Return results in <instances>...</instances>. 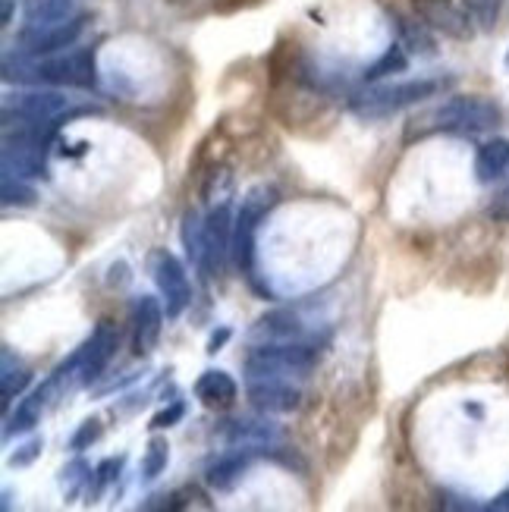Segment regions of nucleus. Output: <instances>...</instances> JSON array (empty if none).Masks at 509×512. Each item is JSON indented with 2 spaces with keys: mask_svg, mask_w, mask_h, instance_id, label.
<instances>
[{
  "mask_svg": "<svg viewBox=\"0 0 509 512\" xmlns=\"http://www.w3.org/2000/svg\"><path fill=\"white\" fill-rule=\"evenodd\" d=\"M453 76H418L406 82H387V85H368L365 92L352 95L349 110L362 120H384L400 114L406 107H415L428 98L444 95L453 85Z\"/></svg>",
  "mask_w": 509,
  "mask_h": 512,
  "instance_id": "f03ea898",
  "label": "nucleus"
},
{
  "mask_svg": "<svg viewBox=\"0 0 509 512\" xmlns=\"http://www.w3.org/2000/svg\"><path fill=\"white\" fill-rule=\"evenodd\" d=\"M509 170V139H491L484 142L475 154V180L481 186H491L503 180Z\"/></svg>",
  "mask_w": 509,
  "mask_h": 512,
  "instance_id": "aec40b11",
  "label": "nucleus"
},
{
  "mask_svg": "<svg viewBox=\"0 0 509 512\" xmlns=\"http://www.w3.org/2000/svg\"><path fill=\"white\" fill-rule=\"evenodd\" d=\"M164 330V308L154 296H142L132 308V352L148 355L161 340Z\"/></svg>",
  "mask_w": 509,
  "mask_h": 512,
  "instance_id": "dca6fc26",
  "label": "nucleus"
},
{
  "mask_svg": "<svg viewBox=\"0 0 509 512\" xmlns=\"http://www.w3.org/2000/svg\"><path fill=\"white\" fill-rule=\"evenodd\" d=\"M151 277L158 283L161 296H164V305H167V318H180L183 311L189 308L192 302V286H189V274L183 261L176 258L173 252L167 249H158L151 255Z\"/></svg>",
  "mask_w": 509,
  "mask_h": 512,
  "instance_id": "1a4fd4ad",
  "label": "nucleus"
},
{
  "mask_svg": "<svg viewBox=\"0 0 509 512\" xmlns=\"http://www.w3.org/2000/svg\"><path fill=\"white\" fill-rule=\"evenodd\" d=\"M503 123V107L488 95H453L437 104L428 117L412 120L409 139L415 136H481Z\"/></svg>",
  "mask_w": 509,
  "mask_h": 512,
  "instance_id": "f257e3e1",
  "label": "nucleus"
},
{
  "mask_svg": "<svg viewBox=\"0 0 509 512\" xmlns=\"http://www.w3.org/2000/svg\"><path fill=\"white\" fill-rule=\"evenodd\" d=\"M462 4H466V13L475 19V26L481 32H494L497 19H500L503 0H462Z\"/></svg>",
  "mask_w": 509,
  "mask_h": 512,
  "instance_id": "cd10ccee",
  "label": "nucleus"
},
{
  "mask_svg": "<svg viewBox=\"0 0 509 512\" xmlns=\"http://www.w3.org/2000/svg\"><path fill=\"white\" fill-rule=\"evenodd\" d=\"M101 431H104V428H101V421H98V418H85L82 425L76 428V434L70 437V450H73V453L88 450L92 443L101 440Z\"/></svg>",
  "mask_w": 509,
  "mask_h": 512,
  "instance_id": "7c9ffc66",
  "label": "nucleus"
},
{
  "mask_svg": "<svg viewBox=\"0 0 509 512\" xmlns=\"http://www.w3.org/2000/svg\"><path fill=\"white\" fill-rule=\"evenodd\" d=\"M393 26L400 32V44L409 51V54H418V57H437V41L431 35V26L422 19V16H406L400 10H393Z\"/></svg>",
  "mask_w": 509,
  "mask_h": 512,
  "instance_id": "f3484780",
  "label": "nucleus"
},
{
  "mask_svg": "<svg viewBox=\"0 0 509 512\" xmlns=\"http://www.w3.org/2000/svg\"><path fill=\"white\" fill-rule=\"evenodd\" d=\"M268 450H252V447H242L224 459H217L211 469H208V484L214 487V491H230V487H236V481L249 472V465L264 456Z\"/></svg>",
  "mask_w": 509,
  "mask_h": 512,
  "instance_id": "a211bd4d",
  "label": "nucleus"
},
{
  "mask_svg": "<svg viewBox=\"0 0 509 512\" xmlns=\"http://www.w3.org/2000/svg\"><path fill=\"white\" fill-rule=\"evenodd\" d=\"M246 393L258 412L286 415L302 406V390L293 377H246Z\"/></svg>",
  "mask_w": 509,
  "mask_h": 512,
  "instance_id": "f8f14e48",
  "label": "nucleus"
},
{
  "mask_svg": "<svg viewBox=\"0 0 509 512\" xmlns=\"http://www.w3.org/2000/svg\"><path fill=\"white\" fill-rule=\"evenodd\" d=\"M183 415H186V403H180V399H176V403H170L167 409H161L158 415L151 418V431H164V428H173V425H180L183 421Z\"/></svg>",
  "mask_w": 509,
  "mask_h": 512,
  "instance_id": "2f4dec72",
  "label": "nucleus"
},
{
  "mask_svg": "<svg viewBox=\"0 0 509 512\" xmlns=\"http://www.w3.org/2000/svg\"><path fill=\"white\" fill-rule=\"evenodd\" d=\"M227 258H233V214H230L227 202H220L205 217V264H202V277L208 280V277L224 274Z\"/></svg>",
  "mask_w": 509,
  "mask_h": 512,
  "instance_id": "9d476101",
  "label": "nucleus"
},
{
  "mask_svg": "<svg viewBox=\"0 0 509 512\" xmlns=\"http://www.w3.org/2000/svg\"><path fill=\"white\" fill-rule=\"evenodd\" d=\"M488 217L500 220V224H506V220H509V183L494 195V202L488 205Z\"/></svg>",
  "mask_w": 509,
  "mask_h": 512,
  "instance_id": "72a5a7b5",
  "label": "nucleus"
},
{
  "mask_svg": "<svg viewBox=\"0 0 509 512\" xmlns=\"http://www.w3.org/2000/svg\"><path fill=\"white\" fill-rule=\"evenodd\" d=\"M13 7H16V0H4V10H0V22H4V26L13 22Z\"/></svg>",
  "mask_w": 509,
  "mask_h": 512,
  "instance_id": "c9c22d12",
  "label": "nucleus"
},
{
  "mask_svg": "<svg viewBox=\"0 0 509 512\" xmlns=\"http://www.w3.org/2000/svg\"><path fill=\"white\" fill-rule=\"evenodd\" d=\"M82 32H85V16H70L63 22H51V26H38V29L22 26L19 48L26 60L54 57V54H63L66 48H73Z\"/></svg>",
  "mask_w": 509,
  "mask_h": 512,
  "instance_id": "6e6552de",
  "label": "nucleus"
},
{
  "mask_svg": "<svg viewBox=\"0 0 509 512\" xmlns=\"http://www.w3.org/2000/svg\"><path fill=\"white\" fill-rule=\"evenodd\" d=\"M117 346H120V330L114 321H98V327L92 330V337H88L82 346H79V384L82 387H92L95 381H101V374L107 371L110 359L117 355Z\"/></svg>",
  "mask_w": 509,
  "mask_h": 512,
  "instance_id": "9b49d317",
  "label": "nucleus"
},
{
  "mask_svg": "<svg viewBox=\"0 0 509 512\" xmlns=\"http://www.w3.org/2000/svg\"><path fill=\"white\" fill-rule=\"evenodd\" d=\"M167 462H170V443L164 437H151L145 459H142V478L145 481L161 478V472L167 469Z\"/></svg>",
  "mask_w": 509,
  "mask_h": 512,
  "instance_id": "bb28decb",
  "label": "nucleus"
},
{
  "mask_svg": "<svg viewBox=\"0 0 509 512\" xmlns=\"http://www.w3.org/2000/svg\"><path fill=\"white\" fill-rule=\"evenodd\" d=\"M76 16V0H26V26H51V22H63Z\"/></svg>",
  "mask_w": 509,
  "mask_h": 512,
  "instance_id": "4be33fe9",
  "label": "nucleus"
},
{
  "mask_svg": "<svg viewBox=\"0 0 509 512\" xmlns=\"http://www.w3.org/2000/svg\"><path fill=\"white\" fill-rule=\"evenodd\" d=\"M220 437H224L227 447L242 450V447H252V450H268L277 443L280 431L274 421L268 418H236V421H224L220 428Z\"/></svg>",
  "mask_w": 509,
  "mask_h": 512,
  "instance_id": "2eb2a0df",
  "label": "nucleus"
},
{
  "mask_svg": "<svg viewBox=\"0 0 509 512\" xmlns=\"http://www.w3.org/2000/svg\"><path fill=\"white\" fill-rule=\"evenodd\" d=\"M503 63H506V70H509V51H506V57H503Z\"/></svg>",
  "mask_w": 509,
  "mask_h": 512,
  "instance_id": "e433bc0d",
  "label": "nucleus"
},
{
  "mask_svg": "<svg viewBox=\"0 0 509 512\" xmlns=\"http://www.w3.org/2000/svg\"><path fill=\"white\" fill-rule=\"evenodd\" d=\"M19 79L32 85H60V88H95L98 85V66H95V48H73L54 54L48 60L26 63L22 57L16 63V73L4 70V79Z\"/></svg>",
  "mask_w": 509,
  "mask_h": 512,
  "instance_id": "7ed1b4c3",
  "label": "nucleus"
},
{
  "mask_svg": "<svg viewBox=\"0 0 509 512\" xmlns=\"http://www.w3.org/2000/svg\"><path fill=\"white\" fill-rule=\"evenodd\" d=\"M183 249H186V258L195 264V271L202 274V264H205V220L198 217V211H186L183 214Z\"/></svg>",
  "mask_w": 509,
  "mask_h": 512,
  "instance_id": "5701e85b",
  "label": "nucleus"
},
{
  "mask_svg": "<svg viewBox=\"0 0 509 512\" xmlns=\"http://www.w3.org/2000/svg\"><path fill=\"white\" fill-rule=\"evenodd\" d=\"M123 469V456H107L98 462V469H95V481H92V500L104 494V487L114 481Z\"/></svg>",
  "mask_w": 509,
  "mask_h": 512,
  "instance_id": "c756f323",
  "label": "nucleus"
},
{
  "mask_svg": "<svg viewBox=\"0 0 509 512\" xmlns=\"http://www.w3.org/2000/svg\"><path fill=\"white\" fill-rule=\"evenodd\" d=\"M415 16H422L434 32H444L447 38L469 41L475 35V19L462 13L453 0H412Z\"/></svg>",
  "mask_w": 509,
  "mask_h": 512,
  "instance_id": "ddd939ff",
  "label": "nucleus"
},
{
  "mask_svg": "<svg viewBox=\"0 0 509 512\" xmlns=\"http://www.w3.org/2000/svg\"><path fill=\"white\" fill-rule=\"evenodd\" d=\"M227 340H230V327H220V333H214V337L208 340V352L214 355V352H217L220 346H224Z\"/></svg>",
  "mask_w": 509,
  "mask_h": 512,
  "instance_id": "f704fd0d",
  "label": "nucleus"
},
{
  "mask_svg": "<svg viewBox=\"0 0 509 512\" xmlns=\"http://www.w3.org/2000/svg\"><path fill=\"white\" fill-rule=\"evenodd\" d=\"M101 107H79L73 98H66L60 92H44V88H32V92L10 95L4 104V117L16 120H35V123H54L57 129L63 123H70L76 117H98Z\"/></svg>",
  "mask_w": 509,
  "mask_h": 512,
  "instance_id": "423d86ee",
  "label": "nucleus"
},
{
  "mask_svg": "<svg viewBox=\"0 0 509 512\" xmlns=\"http://www.w3.org/2000/svg\"><path fill=\"white\" fill-rule=\"evenodd\" d=\"M318 365V343H261L246 355V377H305Z\"/></svg>",
  "mask_w": 509,
  "mask_h": 512,
  "instance_id": "0eeeda50",
  "label": "nucleus"
},
{
  "mask_svg": "<svg viewBox=\"0 0 509 512\" xmlns=\"http://www.w3.org/2000/svg\"><path fill=\"white\" fill-rule=\"evenodd\" d=\"M38 192L26 183V180H16V176H4V208H32L35 205Z\"/></svg>",
  "mask_w": 509,
  "mask_h": 512,
  "instance_id": "c85d7f7f",
  "label": "nucleus"
},
{
  "mask_svg": "<svg viewBox=\"0 0 509 512\" xmlns=\"http://www.w3.org/2000/svg\"><path fill=\"white\" fill-rule=\"evenodd\" d=\"M54 132V123L16 120V132H4V176L44 180L48 176V148L54 142Z\"/></svg>",
  "mask_w": 509,
  "mask_h": 512,
  "instance_id": "20e7f679",
  "label": "nucleus"
},
{
  "mask_svg": "<svg viewBox=\"0 0 509 512\" xmlns=\"http://www.w3.org/2000/svg\"><path fill=\"white\" fill-rule=\"evenodd\" d=\"M274 205H277L274 186H255L246 192V198H242V205L233 217V264L239 267V274H246L249 280L255 277V233Z\"/></svg>",
  "mask_w": 509,
  "mask_h": 512,
  "instance_id": "39448f33",
  "label": "nucleus"
},
{
  "mask_svg": "<svg viewBox=\"0 0 509 512\" xmlns=\"http://www.w3.org/2000/svg\"><path fill=\"white\" fill-rule=\"evenodd\" d=\"M48 396H51V387H48V381H44L41 387H35L26 399H22V403L16 406V412L10 415V421H7V437L32 431L41 421L44 406H48Z\"/></svg>",
  "mask_w": 509,
  "mask_h": 512,
  "instance_id": "412c9836",
  "label": "nucleus"
},
{
  "mask_svg": "<svg viewBox=\"0 0 509 512\" xmlns=\"http://www.w3.org/2000/svg\"><path fill=\"white\" fill-rule=\"evenodd\" d=\"M92 481H95V472H92V465H88L85 459L66 462V469L60 472V487H63L66 500H76L85 487H92Z\"/></svg>",
  "mask_w": 509,
  "mask_h": 512,
  "instance_id": "a878e982",
  "label": "nucleus"
},
{
  "mask_svg": "<svg viewBox=\"0 0 509 512\" xmlns=\"http://www.w3.org/2000/svg\"><path fill=\"white\" fill-rule=\"evenodd\" d=\"M32 384L29 368L22 365L19 359H13V352L4 349V374H0V393H4V409H10L13 399Z\"/></svg>",
  "mask_w": 509,
  "mask_h": 512,
  "instance_id": "b1692460",
  "label": "nucleus"
},
{
  "mask_svg": "<svg viewBox=\"0 0 509 512\" xmlns=\"http://www.w3.org/2000/svg\"><path fill=\"white\" fill-rule=\"evenodd\" d=\"M41 447H44V440L41 437H32L29 443H22V447L10 456V465H16V469H22V465H29L41 456Z\"/></svg>",
  "mask_w": 509,
  "mask_h": 512,
  "instance_id": "473e14b6",
  "label": "nucleus"
},
{
  "mask_svg": "<svg viewBox=\"0 0 509 512\" xmlns=\"http://www.w3.org/2000/svg\"><path fill=\"white\" fill-rule=\"evenodd\" d=\"M406 66H409V51L403 48V44H390V48L362 73V79L365 82H381V79H387L393 73H406Z\"/></svg>",
  "mask_w": 509,
  "mask_h": 512,
  "instance_id": "393cba45",
  "label": "nucleus"
},
{
  "mask_svg": "<svg viewBox=\"0 0 509 512\" xmlns=\"http://www.w3.org/2000/svg\"><path fill=\"white\" fill-rule=\"evenodd\" d=\"M195 396L202 399L208 409H227V406L236 403L239 387H236V381H233L227 371L211 368V371H205L195 381Z\"/></svg>",
  "mask_w": 509,
  "mask_h": 512,
  "instance_id": "6ab92c4d",
  "label": "nucleus"
},
{
  "mask_svg": "<svg viewBox=\"0 0 509 512\" xmlns=\"http://www.w3.org/2000/svg\"><path fill=\"white\" fill-rule=\"evenodd\" d=\"M252 337H261L264 343H318L312 327L299 318V311H290V308L264 315L252 327Z\"/></svg>",
  "mask_w": 509,
  "mask_h": 512,
  "instance_id": "4468645a",
  "label": "nucleus"
}]
</instances>
